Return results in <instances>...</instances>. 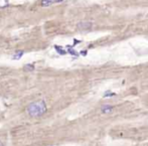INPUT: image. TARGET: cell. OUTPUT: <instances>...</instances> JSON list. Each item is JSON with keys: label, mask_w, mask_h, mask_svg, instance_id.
Listing matches in <instances>:
<instances>
[{"label": "cell", "mask_w": 148, "mask_h": 146, "mask_svg": "<svg viewBox=\"0 0 148 146\" xmlns=\"http://www.w3.org/2000/svg\"><path fill=\"white\" fill-rule=\"evenodd\" d=\"M48 108H46V103L41 100V101H37V102H33L29 104L26 108V112L30 117H39L42 116L44 113L46 112Z\"/></svg>", "instance_id": "cell-1"}, {"label": "cell", "mask_w": 148, "mask_h": 146, "mask_svg": "<svg viewBox=\"0 0 148 146\" xmlns=\"http://www.w3.org/2000/svg\"><path fill=\"white\" fill-rule=\"evenodd\" d=\"M80 41H76V39H75V41H74V45H75V44H77V43H79Z\"/></svg>", "instance_id": "cell-10"}, {"label": "cell", "mask_w": 148, "mask_h": 146, "mask_svg": "<svg viewBox=\"0 0 148 146\" xmlns=\"http://www.w3.org/2000/svg\"><path fill=\"white\" fill-rule=\"evenodd\" d=\"M113 96H116V94H115V93L109 92V91H108V92H106L105 94H104V97H105V98H107V97L109 98V97H113Z\"/></svg>", "instance_id": "cell-8"}, {"label": "cell", "mask_w": 148, "mask_h": 146, "mask_svg": "<svg viewBox=\"0 0 148 146\" xmlns=\"http://www.w3.org/2000/svg\"><path fill=\"white\" fill-rule=\"evenodd\" d=\"M58 2V0H41V5L42 6H49L50 4Z\"/></svg>", "instance_id": "cell-4"}, {"label": "cell", "mask_w": 148, "mask_h": 146, "mask_svg": "<svg viewBox=\"0 0 148 146\" xmlns=\"http://www.w3.org/2000/svg\"><path fill=\"white\" fill-rule=\"evenodd\" d=\"M68 48H69V52H70V54H72L73 56H76V57H78V56H79L78 52H77L76 50H74V49L71 48V46H68Z\"/></svg>", "instance_id": "cell-9"}, {"label": "cell", "mask_w": 148, "mask_h": 146, "mask_svg": "<svg viewBox=\"0 0 148 146\" xmlns=\"http://www.w3.org/2000/svg\"><path fill=\"white\" fill-rule=\"evenodd\" d=\"M34 70V65H24V71L25 72H30Z\"/></svg>", "instance_id": "cell-6"}, {"label": "cell", "mask_w": 148, "mask_h": 146, "mask_svg": "<svg viewBox=\"0 0 148 146\" xmlns=\"http://www.w3.org/2000/svg\"><path fill=\"white\" fill-rule=\"evenodd\" d=\"M0 146H4V144H3L1 141H0Z\"/></svg>", "instance_id": "cell-12"}, {"label": "cell", "mask_w": 148, "mask_h": 146, "mask_svg": "<svg viewBox=\"0 0 148 146\" xmlns=\"http://www.w3.org/2000/svg\"><path fill=\"white\" fill-rule=\"evenodd\" d=\"M113 110V107L112 106H109V105H105L101 108V112L104 113V114H107V113H111Z\"/></svg>", "instance_id": "cell-3"}, {"label": "cell", "mask_w": 148, "mask_h": 146, "mask_svg": "<svg viewBox=\"0 0 148 146\" xmlns=\"http://www.w3.org/2000/svg\"><path fill=\"white\" fill-rule=\"evenodd\" d=\"M93 26V23L90 21H82V22H79L77 27L79 30H82V31H87V30H90Z\"/></svg>", "instance_id": "cell-2"}, {"label": "cell", "mask_w": 148, "mask_h": 146, "mask_svg": "<svg viewBox=\"0 0 148 146\" xmlns=\"http://www.w3.org/2000/svg\"><path fill=\"white\" fill-rule=\"evenodd\" d=\"M55 49H57V51L58 52L59 55H66V50H64L62 48H60V46H58V45H56V46H55Z\"/></svg>", "instance_id": "cell-7"}, {"label": "cell", "mask_w": 148, "mask_h": 146, "mask_svg": "<svg viewBox=\"0 0 148 146\" xmlns=\"http://www.w3.org/2000/svg\"><path fill=\"white\" fill-rule=\"evenodd\" d=\"M23 54H24V52H23L22 50H18V51L16 52V54H15L14 56H13V58H14V59H19L20 57H21L23 56Z\"/></svg>", "instance_id": "cell-5"}, {"label": "cell", "mask_w": 148, "mask_h": 146, "mask_svg": "<svg viewBox=\"0 0 148 146\" xmlns=\"http://www.w3.org/2000/svg\"><path fill=\"white\" fill-rule=\"evenodd\" d=\"M81 54L84 55V56H86V55H87V51H86V50H85V51H82V52H81Z\"/></svg>", "instance_id": "cell-11"}]
</instances>
